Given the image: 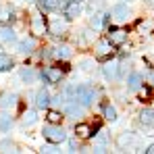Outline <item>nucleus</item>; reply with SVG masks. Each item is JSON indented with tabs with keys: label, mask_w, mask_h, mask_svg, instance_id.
I'll return each mask as SVG.
<instances>
[{
	"label": "nucleus",
	"mask_w": 154,
	"mask_h": 154,
	"mask_svg": "<svg viewBox=\"0 0 154 154\" xmlns=\"http://www.w3.org/2000/svg\"><path fill=\"white\" fill-rule=\"evenodd\" d=\"M81 67H83L85 71H90V69H92V60H83V63H81Z\"/></svg>",
	"instance_id": "nucleus-30"
},
{
	"label": "nucleus",
	"mask_w": 154,
	"mask_h": 154,
	"mask_svg": "<svg viewBox=\"0 0 154 154\" xmlns=\"http://www.w3.org/2000/svg\"><path fill=\"white\" fill-rule=\"evenodd\" d=\"M146 2H154V0H146Z\"/></svg>",
	"instance_id": "nucleus-32"
},
{
	"label": "nucleus",
	"mask_w": 154,
	"mask_h": 154,
	"mask_svg": "<svg viewBox=\"0 0 154 154\" xmlns=\"http://www.w3.org/2000/svg\"><path fill=\"white\" fill-rule=\"evenodd\" d=\"M79 15H81V4H79V0L67 2V6H65V17H67V19H77Z\"/></svg>",
	"instance_id": "nucleus-7"
},
{
	"label": "nucleus",
	"mask_w": 154,
	"mask_h": 154,
	"mask_svg": "<svg viewBox=\"0 0 154 154\" xmlns=\"http://www.w3.org/2000/svg\"><path fill=\"white\" fill-rule=\"evenodd\" d=\"M127 85L129 90H140V85H142V75L140 73H131L127 79Z\"/></svg>",
	"instance_id": "nucleus-18"
},
{
	"label": "nucleus",
	"mask_w": 154,
	"mask_h": 154,
	"mask_svg": "<svg viewBox=\"0 0 154 154\" xmlns=\"http://www.w3.org/2000/svg\"><path fill=\"white\" fill-rule=\"evenodd\" d=\"M35 104H38V108H48L50 106V94L46 90H40L35 94Z\"/></svg>",
	"instance_id": "nucleus-10"
},
{
	"label": "nucleus",
	"mask_w": 154,
	"mask_h": 154,
	"mask_svg": "<svg viewBox=\"0 0 154 154\" xmlns=\"http://www.w3.org/2000/svg\"><path fill=\"white\" fill-rule=\"evenodd\" d=\"M65 112H67V117L77 119V117H81V115H83V106L77 102V100H69V102L65 104Z\"/></svg>",
	"instance_id": "nucleus-6"
},
{
	"label": "nucleus",
	"mask_w": 154,
	"mask_h": 154,
	"mask_svg": "<svg viewBox=\"0 0 154 154\" xmlns=\"http://www.w3.org/2000/svg\"><path fill=\"white\" fill-rule=\"evenodd\" d=\"M40 2V11H54L56 6H58V0H38Z\"/></svg>",
	"instance_id": "nucleus-19"
},
{
	"label": "nucleus",
	"mask_w": 154,
	"mask_h": 154,
	"mask_svg": "<svg viewBox=\"0 0 154 154\" xmlns=\"http://www.w3.org/2000/svg\"><path fill=\"white\" fill-rule=\"evenodd\" d=\"M42 133H44V137H46L50 144H60V142L67 140V131L60 127V125H54V123L46 125V127L42 129Z\"/></svg>",
	"instance_id": "nucleus-2"
},
{
	"label": "nucleus",
	"mask_w": 154,
	"mask_h": 154,
	"mask_svg": "<svg viewBox=\"0 0 154 154\" xmlns=\"http://www.w3.org/2000/svg\"><path fill=\"white\" fill-rule=\"evenodd\" d=\"M104 19H106L104 13H94V15L90 17V27H92V29H100V27L104 25Z\"/></svg>",
	"instance_id": "nucleus-13"
},
{
	"label": "nucleus",
	"mask_w": 154,
	"mask_h": 154,
	"mask_svg": "<svg viewBox=\"0 0 154 154\" xmlns=\"http://www.w3.org/2000/svg\"><path fill=\"white\" fill-rule=\"evenodd\" d=\"M11 127H13V119H11L8 115H2V117H0V129H2V131H8Z\"/></svg>",
	"instance_id": "nucleus-23"
},
{
	"label": "nucleus",
	"mask_w": 154,
	"mask_h": 154,
	"mask_svg": "<svg viewBox=\"0 0 154 154\" xmlns=\"http://www.w3.org/2000/svg\"><path fill=\"white\" fill-rule=\"evenodd\" d=\"M102 71H104V77L106 79H115L117 77V71H119V65L117 63H106Z\"/></svg>",
	"instance_id": "nucleus-17"
},
{
	"label": "nucleus",
	"mask_w": 154,
	"mask_h": 154,
	"mask_svg": "<svg viewBox=\"0 0 154 154\" xmlns=\"http://www.w3.org/2000/svg\"><path fill=\"white\" fill-rule=\"evenodd\" d=\"M46 119H48L50 123H54V125H56V123H60V115H58V112H54V110L48 112V117H46Z\"/></svg>",
	"instance_id": "nucleus-28"
},
{
	"label": "nucleus",
	"mask_w": 154,
	"mask_h": 154,
	"mask_svg": "<svg viewBox=\"0 0 154 154\" xmlns=\"http://www.w3.org/2000/svg\"><path fill=\"white\" fill-rule=\"evenodd\" d=\"M35 71H33V69H23V71H21V79H23V81H25V83H33V81H35Z\"/></svg>",
	"instance_id": "nucleus-21"
},
{
	"label": "nucleus",
	"mask_w": 154,
	"mask_h": 154,
	"mask_svg": "<svg viewBox=\"0 0 154 154\" xmlns=\"http://www.w3.org/2000/svg\"><path fill=\"white\" fill-rule=\"evenodd\" d=\"M125 40H127V31H123V29H110L108 31V42L112 46H121Z\"/></svg>",
	"instance_id": "nucleus-5"
},
{
	"label": "nucleus",
	"mask_w": 154,
	"mask_h": 154,
	"mask_svg": "<svg viewBox=\"0 0 154 154\" xmlns=\"http://www.w3.org/2000/svg\"><path fill=\"white\" fill-rule=\"evenodd\" d=\"M60 77H63V71L56 69V67H46V69L42 71V79H44L46 83H58Z\"/></svg>",
	"instance_id": "nucleus-3"
},
{
	"label": "nucleus",
	"mask_w": 154,
	"mask_h": 154,
	"mask_svg": "<svg viewBox=\"0 0 154 154\" xmlns=\"http://www.w3.org/2000/svg\"><path fill=\"white\" fill-rule=\"evenodd\" d=\"M146 152H148V154H154V144L150 146V148H148V150H146Z\"/></svg>",
	"instance_id": "nucleus-31"
},
{
	"label": "nucleus",
	"mask_w": 154,
	"mask_h": 154,
	"mask_svg": "<svg viewBox=\"0 0 154 154\" xmlns=\"http://www.w3.org/2000/svg\"><path fill=\"white\" fill-rule=\"evenodd\" d=\"M110 54H112V44H110L108 40H100L98 46H96V56H98L100 60H104V58L110 56Z\"/></svg>",
	"instance_id": "nucleus-8"
},
{
	"label": "nucleus",
	"mask_w": 154,
	"mask_h": 154,
	"mask_svg": "<svg viewBox=\"0 0 154 154\" xmlns=\"http://www.w3.org/2000/svg\"><path fill=\"white\" fill-rule=\"evenodd\" d=\"M13 69V58L6 54H0V71H11Z\"/></svg>",
	"instance_id": "nucleus-20"
},
{
	"label": "nucleus",
	"mask_w": 154,
	"mask_h": 154,
	"mask_svg": "<svg viewBox=\"0 0 154 154\" xmlns=\"http://www.w3.org/2000/svg\"><path fill=\"white\" fill-rule=\"evenodd\" d=\"M15 102H17V96L13 92H2L0 94V108H11V106H15Z\"/></svg>",
	"instance_id": "nucleus-9"
},
{
	"label": "nucleus",
	"mask_w": 154,
	"mask_h": 154,
	"mask_svg": "<svg viewBox=\"0 0 154 154\" xmlns=\"http://www.w3.org/2000/svg\"><path fill=\"white\" fill-rule=\"evenodd\" d=\"M112 17H115V21L123 23V21H127L129 17H131V11L125 4H117V6H112Z\"/></svg>",
	"instance_id": "nucleus-4"
},
{
	"label": "nucleus",
	"mask_w": 154,
	"mask_h": 154,
	"mask_svg": "<svg viewBox=\"0 0 154 154\" xmlns=\"http://www.w3.org/2000/svg\"><path fill=\"white\" fill-rule=\"evenodd\" d=\"M131 142H133V135L125 131V133L119 137V142H117V144H119V148H125V146H131Z\"/></svg>",
	"instance_id": "nucleus-22"
},
{
	"label": "nucleus",
	"mask_w": 154,
	"mask_h": 154,
	"mask_svg": "<svg viewBox=\"0 0 154 154\" xmlns=\"http://www.w3.org/2000/svg\"><path fill=\"white\" fill-rule=\"evenodd\" d=\"M0 42H4V44L15 42V31L11 27H0Z\"/></svg>",
	"instance_id": "nucleus-15"
},
{
	"label": "nucleus",
	"mask_w": 154,
	"mask_h": 154,
	"mask_svg": "<svg viewBox=\"0 0 154 154\" xmlns=\"http://www.w3.org/2000/svg\"><path fill=\"white\" fill-rule=\"evenodd\" d=\"M31 31H33L35 35H42V33H46V25H44L42 17H33V21H31Z\"/></svg>",
	"instance_id": "nucleus-14"
},
{
	"label": "nucleus",
	"mask_w": 154,
	"mask_h": 154,
	"mask_svg": "<svg viewBox=\"0 0 154 154\" xmlns=\"http://www.w3.org/2000/svg\"><path fill=\"white\" fill-rule=\"evenodd\" d=\"M0 150H2V152H15V144H13L11 140H4V142L0 144Z\"/></svg>",
	"instance_id": "nucleus-27"
},
{
	"label": "nucleus",
	"mask_w": 154,
	"mask_h": 154,
	"mask_svg": "<svg viewBox=\"0 0 154 154\" xmlns=\"http://www.w3.org/2000/svg\"><path fill=\"white\" fill-rule=\"evenodd\" d=\"M54 54H56L58 58H69V56H71L73 52H71V48H69V46H58Z\"/></svg>",
	"instance_id": "nucleus-25"
},
{
	"label": "nucleus",
	"mask_w": 154,
	"mask_h": 154,
	"mask_svg": "<svg viewBox=\"0 0 154 154\" xmlns=\"http://www.w3.org/2000/svg\"><path fill=\"white\" fill-rule=\"evenodd\" d=\"M140 121H142V125H146V127H154V110L152 108H144V110L140 112Z\"/></svg>",
	"instance_id": "nucleus-11"
},
{
	"label": "nucleus",
	"mask_w": 154,
	"mask_h": 154,
	"mask_svg": "<svg viewBox=\"0 0 154 154\" xmlns=\"http://www.w3.org/2000/svg\"><path fill=\"white\" fill-rule=\"evenodd\" d=\"M104 117L112 123V121H117V110H115L110 104H106V106H104Z\"/></svg>",
	"instance_id": "nucleus-24"
},
{
	"label": "nucleus",
	"mask_w": 154,
	"mask_h": 154,
	"mask_svg": "<svg viewBox=\"0 0 154 154\" xmlns=\"http://www.w3.org/2000/svg\"><path fill=\"white\" fill-rule=\"evenodd\" d=\"M33 48H35V40L33 38H25V40L19 42V52L21 54H29V52H33Z\"/></svg>",
	"instance_id": "nucleus-12"
},
{
	"label": "nucleus",
	"mask_w": 154,
	"mask_h": 154,
	"mask_svg": "<svg viewBox=\"0 0 154 154\" xmlns=\"http://www.w3.org/2000/svg\"><path fill=\"white\" fill-rule=\"evenodd\" d=\"M35 119H38V117H35V110H25V115H23V123H25V125H33Z\"/></svg>",
	"instance_id": "nucleus-26"
},
{
	"label": "nucleus",
	"mask_w": 154,
	"mask_h": 154,
	"mask_svg": "<svg viewBox=\"0 0 154 154\" xmlns=\"http://www.w3.org/2000/svg\"><path fill=\"white\" fill-rule=\"evenodd\" d=\"M42 152H58V150H56V146H44V148H42Z\"/></svg>",
	"instance_id": "nucleus-29"
},
{
	"label": "nucleus",
	"mask_w": 154,
	"mask_h": 154,
	"mask_svg": "<svg viewBox=\"0 0 154 154\" xmlns=\"http://www.w3.org/2000/svg\"><path fill=\"white\" fill-rule=\"evenodd\" d=\"M75 133L79 135V137H92V135H96L94 129L90 127V125H85V123H79V125L75 127Z\"/></svg>",
	"instance_id": "nucleus-16"
},
{
	"label": "nucleus",
	"mask_w": 154,
	"mask_h": 154,
	"mask_svg": "<svg viewBox=\"0 0 154 154\" xmlns=\"http://www.w3.org/2000/svg\"><path fill=\"white\" fill-rule=\"evenodd\" d=\"M67 94H69V96H73V100H77L81 106H90L92 100L96 98L94 88H88V85H81V88H69V90H67Z\"/></svg>",
	"instance_id": "nucleus-1"
}]
</instances>
